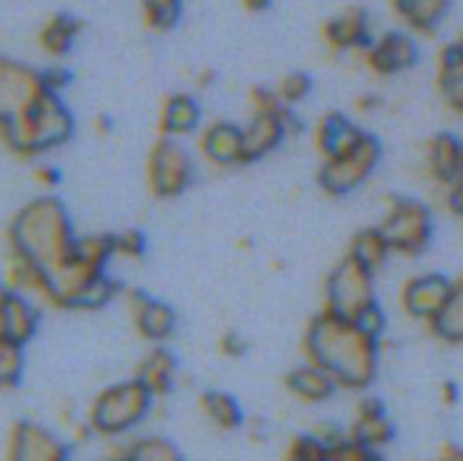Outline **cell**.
<instances>
[{
  "label": "cell",
  "mask_w": 463,
  "mask_h": 461,
  "mask_svg": "<svg viewBox=\"0 0 463 461\" xmlns=\"http://www.w3.org/2000/svg\"><path fill=\"white\" fill-rule=\"evenodd\" d=\"M303 346L306 360L324 369L337 387L362 391L378 375L380 334L326 307L307 325Z\"/></svg>",
  "instance_id": "cell-1"
},
{
  "label": "cell",
  "mask_w": 463,
  "mask_h": 461,
  "mask_svg": "<svg viewBox=\"0 0 463 461\" xmlns=\"http://www.w3.org/2000/svg\"><path fill=\"white\" fill-rule=\"evenodd\" d=\"M116 256L113 235H81L71 256L50 274L45 303L63 310H95L109 303L118 285L109 278L107 265Z\"/></svg>",
  "instance_id": "cell-2"
},
{
  "label": "cell",
  "mask_w": 463,
  "mask_h": 461,
  "mask_svg": "<svg viewBox=\"0 0 463 461\" xmlns=\"http://www.w3.org/2000/svg\"><path fill=\"white\" fill-rule=\"evenodd\" d=\"M77 238L66 206L54 194L30 199L7 226V249L34 260L48 274L71 256Z\"/></svg>",
  "instance_id": "cell-3"
},
{
  "label": "cell",
  "mask_w": 463,
  "mask_h": 461,
  "mask_svg": "<svg viewBox=\"0 0 463 461\" xmlns=\"http://www.w3.org/2000/svg\"><path fill=\"white\" fill-rule=\"evenodd\" d=\"M75 122L61 93L45 89L14 120L0 125V143L21 158H36L72 136Z\"/></svg>",
  "instance_id": "cell-4"
},
{
  "label": "cell",
  "mask_w": 463,
  "mask_h": 461,
  "mask_svg": "<svg viewBox=\"0 0 463 461\" xmlns=\"http://www.w3.org/2000/svg\"><path fill=\"white\" fill-rule=\"evenodd\" d=\"M154 398L156 396L134 375V378L102 389L90 402L86 423L93 434H102L109 438L122 437L147 419Z\"/></svg>",
  "instance_id": "cell-5"
},
{
  "label": "cell",
  "mask_w": 463,
  "mask_h": 461,
  "mask_svg": "<svg viewBox=\"0 0 463 461\" xmlns=\"http://www.w3.org/2000/svg\"><path fill=\"white\" fill-rule=\"evenodd\" d=\"M375 271L362 265L351 253L342 258L326 280V310L346 319L360 321L369 310L378 306L375 301Z\"/></svg>",
  "instance_id": "cell-6"
},
{
  "label": "cell",
  "mask_w": 463,
  "mask_h": 461,
  "mask_svg": "<svg viewBox=\"0 0 463 461\" xmlns=\"http://www.w3.org/2000/svg\"><path fill=\"white\" fill-rule=\"evenodd\" d=\"M392 253L414 258L432 242V212L423 202L411 197H393L378 224Z\"/></svg>",
  "instance_id": "cell-7"
},
{
  "label": "cell",
  "mask_w": 463,
  "mask_h": 461,
  "mask_svg": "<svg viewBox=\"0 0 463 461\" xmlns=\"http://www.w3.org/2000/svg\"><path fill=\"white\" fill-rule=\"evenodd\" d=\"M380 154L383 149H380L378 138L364 134V138L353 145L351 149L337 154V156L324 158L319 170V185L333 197L351 194L373 174L380 163Z\"/></svg>",
  "instance_id": "cell-8"
},
{
  "label": "cell",
  "mask_w": 463,
  "mask_h": 461,
  "mask_svg": "<svg viewBox=\"0 0 463 461\" xmlns=\"http://www.w3.org/2000/svg\"><path fill=\"white\" fill-rule=\"evenodd\" d=\"M194 176L193 156L176 138H158L147 156L149 193L158 199H172L190 188Z\"/></svg>",
  "instance_id": "cell-9"
},
{
  "label": "cell",
  "mask_w": 463,
  "mask_h": 461,
  "mask_svg": "<svg viewBox=\"0 0 463 461\" xmlns=\"http://www.w3.org/2000/svg\"><path fill=\"white\" fill-rule=\"evenodd\" d=\"M5 461H71V447L45 425L18 420L9 429Z\"/></svg>",
  "instance_id": "cell-10"
},
{
  "label": "cell",
  "mask_w": 463,
  "mask_h": 461,
  "mask_svg": "<svg viewBox=\"0 0 463 461\" xmlns=\"http://www.w3.org/2000/svg\"><path fill=\"white\" fill-rule=\"evenodd\" d=\"M45 89L43 71L0 54V125L14 120Z\"/></svg>",
  "instance_id": "cell-11"
},
{
  "label": "cell",
  "mask_w": 463,
  "mask_h": 461,
  "mask_svg": "<svg viewBox=\"0 0 463 461\" xmlns=\"http://www.w3.org/2000/svg\"><path fill=\"white\" fill-rule=\"evenodd\" d=\"M452 289H455V280L448 278L446 274H439V271L411 276L402 285L401 306L411 319L432 325L446 312L452 298Z\"/></svg>",
  "instance_id": "cell-12"
},
{
  "label": "cell",
  "mask_w": 463,
  "mask_h": 461,
  "mask_svg": "<svg viewBox=\"0 0 463 461\" xmlns=\"http://www.w3.org/2000/svg\"><path fill=\"white\" fill-rule=\"evenodd\" d=\"M362 54L373 75L393 77L414 68V63L419 61V45L410 32L393 30L371 41Z\"/></svg>",
  "instance_id": "cell-13"
},
{
  "label": "cell",
  "mask_w": 463,
  "mask_h": 461,
  "mask_svg": "<svg viewBox=\"0 0 463 461\" xmlns=\"http://www.w3.org/2000/svg\"><path fill=\"white\" fill-rule=\"evenodd\" d=\"M292 122V113H289L288 107L253 111L247 125L242 127L244 156H247V163L265 158L267 154L274 152V149L289 136Z\"/></svg>",
  "instance_id": "cell-14"
},
{
  "label": "cell",
  "mask_w": 463,
  "mask_h": 461,
  "mask_svg": "<svg viewBox=\"0 0 463 461\" xmlns=\"http://www.w3.org/2000/svg\"><path fill=\"white\" fill-rule=\"evenodd\" d=\"M127 307H129L131 321H134L136 330L140 337L147 342H165L176 328V315L167 303L158 301V298L147 296L140 289H131L127 294Z\"/></svg>",
  "instance_id": "cell-15"
},
{
  "label": "cell",
  "mask_w": 463,
  "mask_h": 461,
  "mask_svg": "<svg viewBox=\"0 0 463 461\" xmlns=\"http://www.w3.org/2000/svg\"><path fill=\"white\" fill-rule=\"evenodd\" d=\"M321 36H324V43L335 52H351V50L364 52L371 41L375 39L371 34L369 14L360 7H348L328 18L324 23Z\"/></svg>",
  "instance_id": "cell-16"
},
{
  "label": "cell",
  "mask_w": 463,
  "mask_h": 461,
  "mask_svg": "<svg viewBox=\"0 0 463 461\" xmlns=\"http://www.w3.org/2000/svg\"><path fill=\"white\" fill-rule=\"evenodd\" d=\"M199 152L211 165L231 167L247 163L244 156V134L242 127L233 122H213L199 136Z\"/></svg>",
  "instance_id": "cell-17"
},
{
  "label": "cell",
  "mask_w": 463,
  "mask_h": 461,
  "mask_svg": "<svg viewBox=\"0 0 463 461\" xmlns=\"http://www.w3.org/2000/svg\"><path fill=\"white\" fill-rule=\"evenodd\" d=\"M348 437L355 438L362 446L378 452L380 447L392 443L393 425L378 398H364V400L357 405V416L355 420H353V428L351 432H348Z\"/></svg>",
  "instance_id": "cell-18"
},
{
  "label": "cell",
  "mask_w": 463,
  "mask_h": 461,
  "mask_svg": "<svg viewBox=\"0 0 463 461\" xmlns=\"http://www.w3.org/2000/svg\"><path fill=\"white\" fill-rule=\"evenodd\" d=\"M428 172L439 185L450 188L463 172V140L452 134H439L428 143Z\"/></svg>",
  "instance_id": "cell-19"
},
{
  "label": "cell",
  "mask_w": 463,
  "mask_h": 461,
  "mask_svg": "<svg viewBox=\"0 0 463 461\" xmlns=\"http://www.w3.org/2000/svg\"><path fill=\"white\" fill-rule=\"evenodd\" d=\"M202 122V108L190 93H172L163 99L158 113V131L163 138H184L197 131Z\"/></svg>",
  "instance_id": "cell-20"
},
{
  "label": "cell",
  "mask_w": 463,
  "mask_h": 461,
  "mask_svg": "<svg viewBox=\"0 0 463 461\" xmlns=\"http://www.w3.org/2000/svg\"><path fill=\"white\" fill-rule=\"evenodd\" d=\"M39 307L34 306L30 296L9 292L3 307H0V333L16 339V342L27 343L34 337L36 330H39Z\"/></svg>",
  "instance_id": "cell-21"
},
{
  "label": "cell",
  "mask_w": 463,
  "mask_h": 461,
  "mask_svg": "<svg viewBox=\"0 0 463 461\" xmlns=\"http://www.w3.org/2000/svg\"><path fill=\"white\" fill-rule=\"evenodd\" d=\"M364 134L366 131L344 113H328V116L321 118L319 127H317V149H319L321 158L337 156V154L346 152L353 145L360 143Z\"/></svg>",
  "instance_id": "cell-22"
},
{
  "label": "cell",
  "mask_w": 463,
  "mask_h": 461,
  "mask_svg": "<svg viewBox=\"0 0 463 461\" xmlns=\"http://www.w3.org/2000/svg\"><path fill=\"white\" fill-rule=\"evenodd\" d=\"M452 0H392L402 25L414 34H432L446 21Z\"/></svg>",
  "instance_id": "cell-23"
},
{
  "label": "cell",
  "mask_w": 463,
  "mask_h": 461,
  "mask_svg": "<svg viewBox=\"0 0 463 461\" xmlns=\"http://www.w3.org/2000/svg\"><path fill=\"white\" fill-rule=\"evenodd\" d=\"M437 90L446 108L463 116V57L450 43L439 52Z\"/></svg>",
  "instance_id": "cell-24"
},
{
  "label": "cell",
  "mask_w": 463,
  "mask_h": 461,
  "mask_svg": "<svg viewBox=\"0 0 463 461\" xmlns=\"http://www.w3.org/2000/svg\"><path fill=\"white\" fill-rule=\"evenodd\" d=\"M285 384L292 391V396L303 402H324L339 389L337 382L324 369H319V366L307 360L306 364L289 371Z\"/></svg>",
  "instance_id": "cell-25"
},
{
  "label": "cell",
  "mask_w": 463,
  "mask_h": 461,
  "mask_svg": "<svg viewBox=\"0 0 463 461\" xmlns=\"http://www.w3.org/2000/svg\"><path fill=\"white\" fill-rule=\"evenodd\" d=\"M80 32L81 23L77 21L72 14L59 12L52 14V16L41 25L39 34H36V43H39V48L43 50L48 57L61 59L71 52Z\"/></svg>",
  "instance_id": "cell-26"
},
{
  "label": "cell",
  "mask_w": 463,
  "mask_h": 461,
  "mask_svg": "<svg viewBox=\"0 0 463 461\" xmlns=\"http://www.w3.org/2000/svg\"><path fill=\"white\" fill-rule=\"evenodd\" d=\"M136 378H138L154 396H165L176 378L175 355H172L170 351H165L163 346L154 348V351H149L147 357H143V362L138 364Z\"/></svg>",
  "instance_id": "cell-27"
},
{
  "label": "cell",
  "mask_w": 463,
  "mask_h": 461,
  "mask_svg": "<svg viewBox=\"0 0 463 461\" xmlns=\"http://www.w3.org/2000/svg\"><path fill=\"white\" fill-rule=\"evenodd\" d=\"M199 407H202V414L206 416L215 428L224 429V432L238 429L240 425L244 423L242 407H240V402L226 391L202 393V398H199Z\"/></svg>",
  "instance_id": "cell-28"
},
{
  "label": "cell",
  "mask_w": 463,
  "mask_h": 461,
  "mask_svg": "<svg viewBox=\"0 0 463 461\" xmlns=\"http://www.w3.org/2000/svg\"><path fill=\"white\" fill-rule=\"evenodd\" d=\"M346 253L357 258V260L364 267H369L371 271H378L383 269L387 258L392 256V249H389L383 230H380L378 226H373V229H364L360 230V233H355V238L351 240V247H348Z\"/></svg>",
  "instance_id": "cell-29"
},
{
  "label": "cell",
  "mask_w": 463,
  "mask_h": 461,
  "mask_svg": "<svg viewBox=\"0 0 463 461\" xmlns=\"http://www.w3.org/2000/svg\"><path fill=\"white\" fill-rule=\"evenodd\" d=\"M25 371V343L0 333V391H12L21 384Z\"/></svg>",
  "instance_id": "cell-30"
},
{
  "label": "cell",
  "mask_w": 463,
  "mask_h": 461,
  "mask_svg": "<svg viewBox=\"0 0 463 461\" xmlns=\"http://www.w3.org/2000/svg\"><path fill=\"white\" fill-rule=\"evenodd\" d=\"M430 328L443 342L463 343V274L459 278H455V289H452V298L448 303L446 312Z\"/></svg>",
  "instance_id": "cell-31"
},
{
  "label": "cell",
  "mask_w": 463,
  "mask_h": 461,
  "mask_svg": "<svg viewBox=\"0 0 463 461\" xmlns=\"http://www.w3.org/2000/svg\"><path fill=\"white\" fill-rule=\"evenodd\" d=\"M122 455L127 461H184L179 447L163 437L138 438Z\"/></svg>",
  "instance_id": "cell-32"
},
{
  "label": "cell",
  "mask_w": 463,
  "mask_h": 461,
  "mask_svg": "<svg viewBox=\"0 0 463 461\" xmlns=\"http://www.w3.org/2000/svg\"><path fill=\"white\" fill-rule=\"evenodd\" d=\"M181 0H143V23L152 32H170L181 18Z\"/></svg>",
  "instance_id": "cell-33"
},
{
  "label": "cell",
  "mask_w": 463,
  "mask_h": 461,
  "mask_svg": "<svg viewBox=\"0 0 463 461\" xmlns=\"http://www.w3.org/2000/svg\"><path fill=\"white\" fill-rule=\"evenodd\" d=\"M324 461H383V456H380L378 450L362 446V443H357L355 438L346 434L339 441L330 443Z\"/></svg>",
  "instance_id": "cell-34"
},
{
  "label": "cell",
  "mask_w": 463,
  "mask_h": 461,
  "mask_svg": "<svg viewBox=\"0 0 463 461\" xmlns=\"http://www.w3.org/2000/svg\"><path fill=\"white\" fill-rule=\"evenodd\" d=\"M310 89H312L310 77L303 75V72H289L288 77H283V80H280L276 93H279L280 102L289 108L292 104L306 99V95L310 93Z\"/></svg>",
  "instance_id": "cell-35"
},
{
  "label": "cell",
  "mask_w": 463,
  "mask_h": 461,
  "mask_svg": "<svg viewBox=\"0 0 463 461\" xmlns=\"http://www.w3.org/2000/svg\"><path fill=\"white\" fill-rule=\"evenodd\" d=\"M113 249H116V256L138 258L145 251V238L138 230H125V233L113 235Z\"/></svg>",
  "instance_id": "cell-36"
},
{
  "label": "cell",
  "mask_w": 463,
  "mask_h": 461,
  "mask_svg": "<svg viewBox=\"0 0 463 461\" xmlns=\"http://www.w3.org/2000/svg\"><path fill=\"white\" fill-rule=\"evenodd\" d=\"M220 351L224 353L226 357H240L244 355V351H247V343H244V339L240 337V334L226 333L222 334L220 339Z\"/></svg>",
  "instance_id": "cell-37"
},
{
  "label": "cell",
  "mask_w": 463,
  "mask_h": 461,
  "mask_svg": "<svg viewBox=\"0 0 463 461\" xmlns=\"http://www.w3.org/2000/svg\"><path fill=\"white\" fill-rule=\"evenodd\" d=\"M32 174H34V181L43 190H52L54 185L59 183V172L54 170L52 165H48V163H39V165L34 167V172H32Z\"/></svg>",
  "instance_id": "cell-38"
},
{
  "label": "cell",
  "mask_w": 463,
  "mask_h": 461,
  "mask_svg": "<svg viewBox=\"0 0 463 461\" xmlns=\"http://www.w3.org/2000/svg\"><path fill=\"white\" fill-rule=\"evenodd\" d=\"M448 206L457 215H463V172L459 174V179L448 188Z\"/></svg>",
  "instance_id": "cell-39"
},
{
  "label": "cell",
  "mask_w": 463,
  "mask_h": 461,
  "mask_svg": "<svg viewBox=\"0 0 463 461\" xmlns=\"http://www.w3.org/2000/svg\"><path fill=\"white\" fill-rule=\"evenodd\" d=\"M240 3L251 14H262L271 7V0H240Z\"/></svg>",
  "instance_id": "cell-40"
},
{
  "label": "cell",
  "mask_w": 463,
  "mask_h": 461,
  "mask_svg": "<svg viewBox=\"0 0 463 461\" xmlns=\"http://www.w3.org/2000/svg\"><path fill=\"white\" fill-rule=\"evenodd\" d=\"M437 461H463V447L457 446H448L446 450L439 455Z\"/></svg>",
  "instance_id": "cell-41"
},
{
  "label": "cell",
  "mask_w": 463,
  "mask_h": 461,
  "mask_svg": "<svg viewBox=\"0 0 463 461\" xmlns=\"http://www.w3.org/2000/svg\"><path fill=\"white\" fill-rule=\"evenodd\" d=\"M443 398H446V402H452L457 398V387L452 382H446L443 384Z\"/></svg>",
  "instance_id": "cell-42"
},
{
  "label": "cell",
  "mask_w": 463,
  "mask_h": 461,
  "mask_svg": "<svg viewBox=\"0 0 463 461\" xmlns=\"http://www.w3.org/2000/svg\"><path fill=\"white\" fill-rule=\"evenodd\" d=\"M452 48H455L457 50V52H459L461 54V57H463V32H459V36H457V39L455 41H452Z\"/></svg>",
  "instance_id": "cell-43"
},
{
  "label": "cell",
  "mask_w": 463,
  "mask_h": 461,
  "mask_svg": "<svg viewBox=\"0 0 463 461\" xmlns=\"http://www.w3.org/2000/svg\"><path fill=\"white\" fill-rule=\"evenodd\" d=\"M9 292H12V289L7 287V285L3 283V280H0V307H3V303H5V298L9 296Z\"/></svg>",
  "instance_id": "cell-44"
}]
</instances>
